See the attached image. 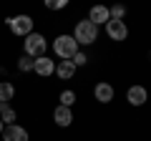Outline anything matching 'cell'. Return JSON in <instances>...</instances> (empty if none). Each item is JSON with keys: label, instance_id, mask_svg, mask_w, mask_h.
Returning <instances> with one entry per match:
<instances>
[{"label": "cell", "instance_id": "ba28073f", "mask_svg": "<svg viewBox=\"0 0 151 141\" xmlns=\"http://www.w3.org/2000/svg\"><path fill=\"white\" fill-rule=\"evenodd\" d=\"M30 136H28V131L23 129V126L18 124H10L3 129V141H28Z\"/></svg>", "mask_w": 151, "mask_h": 141}, {"label": "cell", "instance_id": "9c48e42d", "mask_svg": "<svg viewBox=\"0 0 151 141\" xmlns=\"http://www.w3.org/2000/svg\"><path fill=\"white\" fill-rule=\"evenodd\" d=\"M33 70H35L40 78H48L50 73H55V60H50L48 55H40V58H35V65H33Z\"/></svg>", "mask_w": 151, "mask_h": 141}, {"label": "cell", "instance_id": "9a60e30c", "mask_svg": "<svg viewBox=\"0 0 151 141\" xmlns=\"http://www.w3.org/2000/svg\"><path fill=\"white\" fill-rule=\"evenodd\" d=\"M108 15H111V20H124L126 18V5H121V3L111 5L108 8Z\"/></svg>", "mask_w": 151, "mask_h": 141}, {"label": "cell", "instance_id": "4fadbf2b", "mask_svg": "<svg viewBox=\"0 0 151 141\" xmlns=\"http://www.w3.org/2000/svg\"><path fill=\"white\" fill-rule=\"evenodd\" d=\"M13 96H15V86L10 81H0V103L13 101Z\"/></svg>", "mask_w": 151, "mask_h": 141}, {"label": "cell", "instance_id": "8992f818", "mask_svg": "<svg viewBox=\"0 0 151 141\" xmlns=\"http://www.w3.org/2000/svg\"><path fill=\"white\" fill-rule=\"evenodd\" d=\"M126 101H129L131 106H144V103L149 101V91H146V86H141V83L129 86V91H126Z\"/></svg>", "mask_w": 151, "mask_h": 141}, {"label": "cell", "instance_id": "6da1fadb", "mask_svg": "<svg viewBox=\"0 0 151 141\" xmlns=\"http://www.w3.org/2000/svg\"><path fill=\"white\" fill-rule=\"evenodd\" d=\"M73 40L78 45H93L98 40V28L93 25L91 20H78L76 23V28H73Z\"/></svg>", "mask_w": 151, "mask_h": 141}, {"label": "cell", "instance_id": "277c9868", "mask_svg": "<svg viewBox=\"0 0 151 141\" xmlns=\"http://www.w3.org/2000/svg\"><path fill=\"white\" fill-rule=\"evenodd\" d=\"M25 55H30V58H40V55H45V38L40 35V33H30V35H25Z\"/></svg>", "mask_w": 151, "mask_h": 141}, {"label": "cell", "instance_id": "e0dca14e", "mask_svg": "<svg viewBox=\"0 0 151 141\" xmlns=\"http://www.w3.org/2000/svg\"><path fill=\"white\" fill-rule=\"evenodd\" d=\"M73 103H76V93H73V91H63V93H60V106L70 109Z\"/></svg>", "mask_w": 151, "mask_h": 141}, {"label": "cell", "instance_id": "d6986e66", "mask_svg": "<svg viewBox=\"0 0 151 141\" xmlns=\"http://www.w3.org/2000/svg\"><path fill=\"white\" fill-rule=\"evenodd\" d=\"M70 60H73V65L78 68V65H86V63H88V55L83 53V50H78V53H76V55H73Z\"/></svg>", "mask_w": 151, "mask_h": 141}, {"label": "cell", "instance_id": "30bf717a", "mask_svg": "<svg viewBox=\"0 0 151 141\" xmlns=\"http://www.w3.org/2000/svg\"><path fill=\"white\" fill-rule=\"evenodd\" d=\"M88 20L93 23V25H106L108 20H111V15H108V8L106 5H93L91 8V13H88Z\"/></svg>", "mask_w": 151, "mask_h": 141}, {"label": "cell", "instance_id": "5b68a950", "mask_svg": "<svg viewBox=\"0 0 151 141\" xmlns=\"http://www.w3.org/2000/svg\"><path fill=\"white\" fill-rule=\"evenodd\" d=\"M106 35L111 40H116V43L126 40L129 38V25H126V20H108L106 23Z\"/></svg>", "mask_w": 151, "mask_h": 141}, {"label": "cell", "instance_id": "3957f363", "mask_svg": "<svg viewBox=\"0 0 151 141\" xmlns=\"http://www.w3.org/2000/svg\"><path fill=\"white\" fill-rule=\"evenodd\" d=\"M5 23L10 25L13 35L25 38V35H30V33H33V18L30 15H15V18H8Z\"/></svg>", "mask_w": 151, "mask_h": 141}, {"label": "cell", "instance_id": "5bb4252c", "mask_svg": "<svg viewBox=\"0 0 151 141\" xmlns=\"http://www.w3.org/2000/svg\"><path fill=\"white\" fill-rule=\"evenodd\" d=\"M0 121H3V124H15V111L10 109V106H8V103H0Z\"/></svg>", "mask_w": 151, "mask_h": 141}, {"label": "cell", "instance_id": "2e32d148", "mask_svg": "<svg viewBox=\"0 0 151 141\" xmlns=\"http://www.w3.org/2000/svg\"><path fill=\"white\" fill-rule=\"evenodd\" d=\"M33 65H35V58H30V55H23V58L18 60V68H20L23 73H28V70H33Z\"/></svg>", "mask_w": 151, "mask_h": 141}, {"label": "cell", "instance_id": "7c38bea8", "mask_svg": "<svg viewBox=\"0 0 151 141\" xmlns=\"http://www.w3.org/2000/svg\"><path fill=\"white\" fill-rule=\"evenodd\" d=\"M55 76L60 78V81H68V78L76 76V65L73 60H60L58 65H55Z\"/></svg>", "mask_w": 151, "mask_h": 141}, {"label": "cell", "instance_id": "ac0fdd59", "mask_svg": "<svg viewBox=\"0 0 151 141\" xmlns=\"http://www.w3.org/2000/svg\"><path fill=\"white\" fill-rule=\"evenodd\" d=\"M65 5H68V0H45V8L48 10H60Z\"/></svg>", "mask_w": 151, "mask_h": 141}, {"label": "cell", "instance_id": "44dd1931", "mask_svg": "<svg viewBox=\"0 0 151 141\" xmlns=\"http://www.w3.org/2000/svg\"><path fill=\"white\" fill-rule=\"evenodd\" d=\"M149 58H151V53H149Z\"/></svg>", "mask_w": 151, "mask_h": 141}, {"label": "cell", "instance_id": "ffe728a7", "mask_svg": "<svg viewBox=\"0 0 151 141\" xmlns=\"http://www.w3.org/2000/svg\"><path fill=\"white\" fill-rule=\"evenodd\" d=\"M3 129H5V124H3V121H0V136H3Z\"/></svg>", "mask_w": 151, "mask_h": 141}, {"label": "cell", "instance_id": "52a82bcc", "mask_svg": "<svg viewBox=\"0 0 151 141\" xmlns=\"http://www.w3.org/2000/svg\"><path fill=\"white\" fill-rule=\"evenodd\" d=\"M93 96H96L98 103H111L113 96H116V91H113V86L108 81H98L96 86H93Z\"/></svg>", "mask_w": 151, "mask_h": 141}, {"label": "cell", "instance_id": "8fae6325", "mask_svg": "<svg viewBox=\"0 0 151 141\" xmlns=\"http://www.w3.org/2000/svg\"><path fill=\"white\" fill-rule=\"evenodd\" d=\"M53 121H55L58 126H70V124H73V111L65 109V106H55V111H53Z\"/></svg>", "mask_w": 151, "mask_h": 141}, {"label": "cell", "instance_id": "7a4b0ae2", "mask_svg": "<svg viewBox=\"0 0 151 141\" xmlns=\"http://www.w3.org/2000/svg\"><path fill=\"white\" fill-rule=\"evenodd\" d=\"M53 50L60 60H70L76 53H78V43L73 40V35H58L53 40Z\"/></svg>", "mask_w": 151, "mask_h": 141}]
</instances>
